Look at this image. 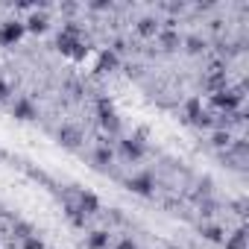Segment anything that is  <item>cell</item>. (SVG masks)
Wrapping results in <instances>:
<instances>
[{"label": "cell", "instance_id": "cell-1", "mask_svg": "<svg viewBox=\"0 0 249 249\" xmlns=\"http://www.w3.org/2000/svg\"><path fill=\"white\" fill-rule=\"evenodd\" d=\"M240 103H243V88H220V91L211 94V106L220 108V111H226V114L237 111Z\"/></svg>", "mask_w": 249, "mask_h": 249}, {"label": "cell", "instance_id": "cell-2", "mask_svg": "<svg viewBox=\"0 0 249 249\" xmlns=\"http://www.w3.org/2000/svg\"><path fill=\"white\" fill-rule=\"evenodd\" d=\"M185 117H188V123H194V126H211V114L202 111V100L199 97H191L185 103Z\"/></svg>", "mask_w": 249, "mask_h": 249}, {"label": "cell", "instance_id": "cell-3", "mask_svg": "<svg viewBox=\"0 0 249 249\" xmlns=\"http://www.w3.org/2000/svg\"><path fill=\"white\" fill-rule=\"evenodd\" d=\"M24 21H3L0 24V44L3 47H12V44H18L21 38H24Z\"/></svg>", "mask_w": 249, "mask_h": 249}, {"label": "cell", "instance_id": "cell-4", "mask_svg": "<svg viewBox=\"0 0 249 249\" xmlns=\"http://www.w3.org/2000/svg\"><path fill=\"white\" fill-rule=\"evenodd\" d=\"M12 117L30 123V120L38 117V108H36V103H33L30 97H15V103H12Z\"/></svg>", "mask_w": 249, "mask_h": 249}, {"label": "cell", "instance_id": "cell-5", "mask_svg": "<svg viewBox=\"0 0 249 249\" xmlns=\"http://www.w3.org/2000/svg\"><path fill=\"white\" fill-rule=\"evenodd\" d=\"M126 188H129L132 194H138V196H150V194H153V188H156V182H153V176H150V173H138V176L126 179Z\"/></svg>", "mask_w": 249, "mask_h": 249}, {"label": "cell", "instance_id": "cell-6", "mask_svg": "<svg viewBox=\"0 0 249 249\" xmlns=\"http://www.w3.org/2000/svg\"><path fill=\"white\" fill-rule=\"evenodd\" d=\"M82 217H91V214H97L100 211V199L91 194V191H79L76 194V205H73Z\"/></svg>", "mask_w": 249, "mask_h": 249}, {"label": "cell", "instance_id": "cell-7", "mask_svg": "<svg viewBox=\"0 0 249 249\" xmlns=\"http://www.w3.org/2000/svg\"><path fill=\"white\" fill-rule=\"evenodd\" d=\"M120 153H123V159L138 161V159L144 156V141H141V135H138V138H126V141H120Z\"/></svg>", "mask_w": 249, "mask_h": 249}, {"label": "cell", "instance_id": "cell-8", "mask_svg": "<svg viewBox=\"0 0 249 249\" xmlns=\"http://www.w3.org/2000/svg\"><path fill=\"white\" fill-rule=\"evenodd\" d=\"M59 144H65V147L76 150V147L82 144V132H79L76 126H62V129H59Z\"/></svg>", "mask_w": 249, "mask_h": 249}, {"label": "cell", "instance_id": "cell-9", "mask_svg": "<svg viewBox=\"0 0 249 249\" xmlns=\"http://www.w3.org/2000/svg\"><path fill=\"white\" fill-rule=\"evenodd\" d=\"M117 62H120V59H117V53L103 50V53H100V59H97V71H100V73H108V71H114V68H117Z\"/></svg>", "mask_w": 249, "mask_h": 249}, {"label": "cell", "instance_id": "cell-10", "mask_svg": "<svg viewBox=\"0 0 249 249\" xmlns=\"http://www.w3.org/2000/svg\"><path fill=\"white\" fill-rule=\"evenodd\" d=\"M47 24H50L47 15H38V12H36V15H30V18L24 21V30H27V33H44Z\"/></svg>", "mask_w": 249, "mask_h": 249}, {"label": "cell", "instance_id": "cell-11", "mask_svg": "<svg viewBox=\"0 0 249 249\" xmlns=\"http://www.w3.org/2000/svg\"><path fill=\"white\" fill-rule=\"evenodd\" d=\"M85 246H88V249H106V246H108V231H103V229L91 231V234L85 237Z\"/></svg>", "mask_w": 249, "mask_h": 249}, {"label": "cell", "instance_id": "cell-12", "mask_svg": "<svg viewBox=\"0 0 249 249\" xmlns=\"http://www.w3.org/2000/svg\"><path fill=\"white\" fill-rule=\"evenodd\" d=\"M100 126H103L108 135H117V132H120V117H117L114 111H111V114H103V117H100Z\"/></svg>", "mask_w": 249, "mask_h": 249}, {"label": "cell", "instance_id": "cell-13", "mask_svg": "<svg viewBox=\"0 0 249 249\" xmlns=\"http://www.w3.org/2000/svg\"><path fill=\"white\" fill-rule=\"evenodd\" d=\"M223 243H226V249H246V231H243V229H237L234 234L223 237Z\"/></svg>", "mask_w": 249, "mask_h": 249}, {"label": "cell", "instance_id": "cell-14", "mask_svg": "<svg viewBox=\"0 0 249 249\" xmlns=\"http://www.w3.org/2000/svg\"><path fill=\"white\" fill-rule=\"evenodd\" d=\"M211 144H214L217 150H229V147H231V132H229V129H226V132H223V129L214 132V135H211Z\"/></svg>", "mask_w": 249, "mask_h": 249}, {"label": "cell", "instance_id": "cell-15", "mask_svg": "<svg viewBox=\"0 0 249 249\" xmlns=\"http://www.w3.org/2000/svg\"><path fill=\"white\" fill-rule=\"evenodd\" d=\"M138 33L141 36H156L159 33V21L156 18H141L138 21Z\"/></svg>", "mask_w": 249, "mask_h": 249}, {"label": "cell", "instance_id": "cell-16", "mask_svg": "<svg viewBox=\"0 0 249 249\" xmlns=\"http://www.w3.org/2000/svg\"><path fill=\"white\" fill-rule=\"evenodd\" d=\"M202 237L220 243V240H223V229H220V226H202Z\"/></svg>", "mask_w": 249, "mask_h": 249}, {"label": "cell", "instance_id": "cell-17", "mask_svg": "<svg viewBox=\"0 0 249 249\" xmlns=\"http://www.w3.org/2000/svg\"><path fill=\"white\" fill-rule=\"evenodd\" d=\"M111 156H114V153H111V150L103 144V147H97V153H94V161H97V164H108V161H111Z\"/></svg>", "mask_w": 249, "mask_h": 249}, {"label": "cell", "instance_id": "cell-18", "mask_svg": "<svg viewBox=\"0 0 249 249\" xmlns=\"http://www.w3.org/2000/svg\"><path fill=\"white\" fill-rule=\"evenodd\" d=\"M161 44H164V50H176V47H179L176 33H161Z\"/></svg>", "mask_w": 249, "mask_h": 249}, {"label": "cell", "instance_id": "cell-19", "mask_svg": "<svg viewBox=\"0 0 249 249\" xmlns=\"http://www.w3.org/2000/svg\"><path fill=\"white\" fill-rule=\"evenodd\" d=\"M21 249H44V243L38 240V234H30V237H24Z\"/></svg>", "mask_w": 249, "mask_h": 249}, {"label": "cell", "instance_id": "cell-20", "mask_svg": "<svg viewBox=\"0 0 249 249\" xmlns=\"http://www.w3.org/2000/svg\"><path fill=\"white\" fill-rule=\"evenodd\" d=\"M185 44H188V53H199V50H205V41H199V38H188Z\"/></svg>", "mask_w": 249, "mask_h": 249}, {"label": "cell", "instance_id": "cell-21", "mask_svg": "<svg viewBox=\"0 0 249 249\" xmlns=\"http://www.w3.org/2000/svg\"><path fill=\"white\" fill-rule=\"evenodd\" d=\"M9 94H12L9 82H3V79H0V100H9Z\"/></svg>", "mask_w": 249, "mask_h": 249}, {"label": "cell", "instance_id": "cell-22", "mask_svg": "<svg viewBox=\"0 0 249 249\" xmlns=\"http://www.w3.org/2000/svg\"><path fill=\"white\" fill-rule=\"evenodd\" d=\"M117 249H138V246H135V240H132V237H123V240L117 243Z\"/></svg>", "mask_w": 249, "mask_h": 249}]
</instances>
